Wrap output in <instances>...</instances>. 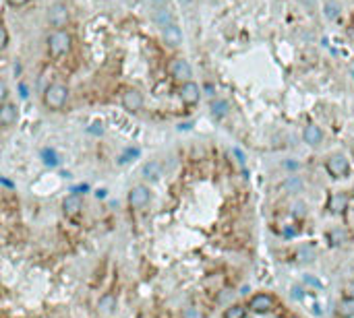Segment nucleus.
Returning <instances> with one entry per match:
<instances>
[{
  "instance_id": "25",
  "label": "nucleus",
  "mask_w": 354,
  "mask_h": 318,
  "mask_svg": "<svg viewBox=\"0 0 354 318\" xmlns=\"http://www.w3.org/2000/svg\"><path fill=\"white\" fill-rule=\"evenodd\" d=\"M330 240H332V244H342V242H346V234L342 229H333L330 234Z\"/></svg>"
},
{
  "instance_id": "37",
  "label": "nucleus",
  "mask_w": 354,
  "mask_h": 318,
  "mask_svg": "<svg viewBox=\"0 0 354 318\" xmlns=\"http://www.w3.org/2000/svg\"><path fill=\"white\" fill-rule=\"evenodd\" d=\"M292 318H296V316H292Z\"/></svg>"
},
{
  "instance_id": "14",
  "label": "nucleus",
  "mask_w": 354,
  "mask_h": 318,
  "mask_svg": "<svg viewBox=\"0 0 354 318\" xmlns=\"http://www.w3.org/2000/svg\"><path fill=\"white\" fill-rule=\"evenodd\" d=\"M153 19H155V23H158L162 29L168 27V25H174V15H172V11H170V8H166V6L155 8Z\"/></svg>"
},
{
  "instance_id": "12",
  "label": "nucleus",
  "mask_w": 354,
  "mask_h": 318,
  "mask_svg": "<svg viewBox=\"0 0 354 318\" xmlns=\"http://www.w3.org/2000/svg\"><path fill=\"white\" fill-rule=\"evenodd\" d=\"M17 122V108L13 103H2V108H0V124L4 128L13 126Z\"/></svg>"
},
{
  "instance_id": "10",
  "label": "nucleus",
  "mask_w": 354,
  "mask_h": 318,
  "mask_svg": "<svg viewBox=\"0 0 354 318\" xmlns=\"http://www.w3.org/2000/svg\"><path fill=\"white\" fill-rule=\"evenodd\" d=\"M81 207H83V200H81V197H79L77 192L68 194V197L62 200V209H64V213H66L68 217H75V215L81 211Z\"/></svg>"
},
{
  "instance_id": "33",
  "label": "nucleus",
  "mask_w": 354,
  "mask_h": 318,
  "mask_svg": "<svg viewBox=\"0 0 354 318\" xmlns=\"http://www.w3.org/2000/svg\"><path fill=\"white\" fill-rule=\"evenodd\" d=\"M21 97H27V87L21 85Z\"/></svg>"
},
{
  "instance_id": "34",
  "label": "nucleus",
  "mask_w": 354,
  "mask_h": 318,
  "mask_svg": "<svg viewBox=\"0 0 354 318\" xmlns=\"http://www.w3.org/2000/svg\"><path fill=\"white\" fill-rule=\"evenodd\" d=\"M96 197H98V199H104V197H106V190H100V192H96Z\"/></svg>"
},
{
  "instance_id": "9",
  "label": "nucleus",
  "mask_w": 354,
  "mask_h": 318,
  "mask_svg": "<svg viewBox=\"0 0 354 318\" xmlns=\"http://www.w3.org/2000/svg\"><path fill=\"white\" fill-rule=\"evenodd\" d=\"M271 306H273V299H271V296H267V294H257L251 299V310L253 312H259V314L270 312Z\"/></svg>"
},
{
  "instance_id": "4",
  "label": "nucleus",
  "mask_w": 354,
  "mask_h": 318,
  "mask_svg": "<svg viewBox=\"0 0 354 318\" xmlns=\"http://www.w3.org/2000/svg\"><path fill=\"white\" fill-rule=\"evenodd\" d=\"M48 23L56 29H62L68 25V6L64 2H56L48 11Z\"/></svg>"
},
{
  "instance_id": "11",
  "label": "nucleus",
  "mask_w": 354,
  "mask_h": 318,
  "mask_svg": "<svg viewBox=\"0 0 354 318\" xmlns=\"http://www.w3.org/2000/svg\"><path fill=\"white\" fill-rule=\"evenodd\" d=\"M162 35H164V41L168 43V46L172 48H176L183 43V33H180V29L176 27V23L174 25H168V27H164L162 29Z\"/></svg>"
},
{
  "instance_id": "29",
  "label": "nucleus",
  "mask_w": 354,
  "mask_h": 318,
  "mask_svg": "<svg viewBox=\"0 0 354 318\" xmlns=\"http://www.w3.org/2000/svg\"><path fill=\"white\" fill-rule=\"evenodd\" d=\"M292 209H294V211H292L294 215H298V217H303V215H305V205H303V202H298V205H294Z\"/></svg>"
},
{
  "instance_id": "3",
  "label": "nucleus",
  "mask_w": 354,
  "mask_h": 318,
  "mask_svg": "<svg viewBox=\"0 0 354 318\" xmlns=\"http://www.w3.org/2000/svg\"><path fill=\"white\" fill-rule=\"evenodd\" d=\"M325 167L327 172H330L333 178H344V176L348 174L350 165H348V157L342 155V153H335V155H330L325 161Z\"/></svg>"
},
{
  "instance_id": "7",
  "label": "nucleus",
  "mask_w": 354,
  "mask_h": 318,
  "mask_svg": "<svg viewBox=\"0 0 354 318\" xmlns=\"http://www.w3.org/2000/svg\"><path fill=\"white\" fill-rule=\"evenodd\" d=\"M149 202V188L147 186H135L128 192V205L133 209H141Z\"/></svg>"
},
{
  "instance_id": "18",
  "label": "nucleus",
  "mask_w": 354,
  "mask_h": 318,
  "mask_svg": "<svg viewBox=\"0 0 354 318\" xmlns=\"http://www.w3.org/2000/svg\"><path fill=\"white\" fill-rule=\"evenodd\" d=\"M338 314H340L342 318H350V316H354V298L342 299V302L338 304Z\"/></svg>"
},
{
  "instance_id": "1",
  "label": "nucleus",
  "mask_w": 354,
  "mask_h": 318,
  "mask_svg": "<svg viewBox=\"0 0 354 318\" xmlns=\"http://www.w3.org/2000/svg\"><path fill=\"white\" fill-rule=\"evenodd\" d=\"M71 35L68 31L64 29H56L54 33L48 35V56L52 60H58L62 58L64 54H68V50H71Z\"/></svg>"
},
{
  "instance_id": "32",
  "label": "nucleus",
  "mask_w": 354,
  "mask_h": 318,
  "mask_svg": "<svg viewBox=\"0 0 354 318\" xmlns=\"http://www.w3.org/2000/svg\"><path fill=\"white\" fill-rule=\"evenodd\" d=\"M292 296L300 299V298H303V289H300V287H294V289H292Z\"/></svg>"
},
{
  "instance_id": "31",
  "label": "nucleus",
  "mask_w": 354,
  "mask_h": 318,
  "mask_svg": "<svg viewBox=\"0 0 354 318\" xmlns=\"http://www.w3.org/2000/svg\"><path fill=\"white\" fill-rule=\"evenodd\" d=\"M6 2L11 4V6H23V4H27L29 0H6Z\"/></svg>"
},
{
  "instance_id": "24",
  "label": "nucleus",
  "mask_w": 354,
  "mask_h": 318,
  "mask_svg": "<svg viewBox=\"0 0 354 318\" xmlns=\"http://www.w3.org/2000/svg\"><path fill=\"white\" fill-rule=\"evenodd\" d=\"M338 15H340V6L332 2V0H327L325 2V17L327 19H338Z\"/></svg>"
},
{
  "instance_id": "16",
  "label": "nucleus",
  "mask_w": 354,
  "mask_h": 318,
  "mask_svg": "<svg viewBox=\"0 0 354 318\" xmlns=\"http://www.w3.org/2000/svg\"><path fill=\"white\" fill-rule=\"evenodd\" d=\"M143 176L147 180H160V176H162V165L158 161H149V163H145L143 165Z\"/></svg>"
},
{
  "instance_id": "28",
  "label": "nucleus",
  "mask_w": 354,
  "mask_h": 318,
  "mask_svg": "<svg viewBox=\"0 0 354 318\" xmlns=\"http://www.w3.org/2000/svg\"><path fill=\"white\" fill-rule=\"evenodd\" d=\"M137 155H139V149H128L123 155V159H120V163H125V161H128V157H137Z\"/></svg>"
},
{
  "instance_id": "36",
  "label": "nucleus",
  "mask_w": 354,
  "mask_h": 318,
  "mask_svg": "<svg viewBox=\"0 0 354 318\" xmlns=\"http://www.w3.org/2000/svg\"><path fill=\"white\" fill-rule=\"evenodd\" d=\"M352 194H354V186H352Z\"/></svg>"
},
{
  "instance_id": "21",
  "label": "nucleus",
  "mask_w": 354,
  "mask_h": 318,
  "mask_svg": "<svg viewBox=\"0 0 354 318\" xmlns=\"http://www.w3.org/2000/svg\"><path fill=\"white\" fill-rule=\"evenodd\" d=\"M298 262H311L315 258V250L313 246H303V248H298V254H296Z\"/></svg>"
},
{
  "instance_id": "23",
  "label": "nucleus",
  "mask_w": 354,
  "mask_h": 318,
  "mask_svg": "<svg viewBox=\"0 0 354 318\" xmlns=\"http://www.w3.org/2000/svg\"><path fill=\"white\" fill-rule=\"evenodd\" d=\"M42 157H44L46 165H50V167L58 165V155L54 153V149H44V151H42Z\"/></svg>"
},
{
  "instance_id": "13",
  "label": "nucleus",
  "mask_w": 354,
  "mask_h": 318,
  "mask_svg": "<svg viewBox=\"0 0 354 318\" xmlns=\"http://www.w3.org/2000/svg\"><path fill=\"white\" fill-rule=\"evenodd\" d=\"M348 207V197L344 192H338V194H332L330 202H327V209L332 211V213H344V209Z\"/></svg>"
},
{
  "instance_id": "22",
  "label": "nucleus",
  "mask_w": 354,
  "mask_h": 318,
  "mask_svg": "<svg viewBox=\"0 0 354 318\" xmlns=\"http://www.w3.org/2000/svg\"><path fill=\"white\" fill-rule=\"evenodd\" d=\"M247 316V310L245 306H230L226 312H224V318H245Z\"/></svg>"
},
{
  "instance_id": "2",
  "label": "nucleus",
  "mask_w": 354,
  "mask_h": 318,
  "mask_svg": "<svg viewBox=\"0 0 354 318\" xmlns=\"http://www.w3.org/2000/svg\"><path fill=\"white\" fill-rule=\"evenodd\" d=\"M68 99V89H66V85L62 83H52L46 87V91H44V105L48 110L52 112H58V110H62L64 108V103Z\"/></svg>"
},
{
  "instance_id": "20",
  "label": "nucleus",
  "mask_w": 354,
  "mask_h": 318,
  "mask_svg": "<svg viewBox=\"0 0 354 318\" xmlns=\"http://www.w3.org/2000/svg\"><path fill=\"white\" fill-rule=\"evenodd\" d=\"M211 114H213V116H218V118L226 116V114H228V103L224 99H213L211 101Z\"/></svg>"
},
{
  "instance_id": "17",
  "label": "nucleus",
  "mask_w": 354,
  "mask_h": 318,
  "mask_svg": "<svg viewBox=\"0 0 354 318\" xmlns=\"http://www.w3.org/2000/svg\"><path fill=\"white\" fill-rule=\"evenodd\" d=\"M98 308H100V312H104V314H110V312L116 308V298L112 296V294L102 296V298H100V304H98Z\"/></svg>"
},
{
  "instance_id": "35",
  "label": "nucleus",
  "mask_w": 354,
  "mask_h": 318,
  "mask_svg": "<svg viewBox=\"0 0 354 318\" xmlns=\"http://www.w3.org/2000/svg\"><path fill=\"white\" fill-rule=\"evenodd\" d=\"M348 294H350V298H354V283L350 285V289H348Z\"/></svg>"
},
{
  "instance_id": "6",
  "label": "nucleus",
  "mask_w": 354,
  "mask_h": 318,
  "mask_svg": "<svg viewBox=\"0 0 354 318\" xmlns=\"http://www.w3.org/2000/svg\"><path fill=\"white\" fill-rule=\"evenodd\" d=\"M180 99H183V103L187 105H195L197 101H199V95H201V89H199V85L193 83V81H187L183 83V87H180Z\"/></svg>"
},
{
  "instance_id": "30",
  "label": "nucleus",
  "mask_w": 354,
  "mask_h": 318,
  "mask_svg": "<svg viewBox=\"0 0 354 318\" xmlns=\"http://www.w3.org/2000/svg\"><path fill=\"white\" fill-rule=\"evenodd\" d=\"M6 97H8V89H6V83H2L0 85V99H2V103H8Z\"/></svg>"
},
{
  "instance_id": "8",
  "label": "nucleus",
  "mask_w": 354,
  "mask_h": 318,
  "mask_svg": "<svg viewBox=\"0 0 354 318\" xmlns=\"http://www.w3.org/2000/svg\"><path fill=\"white\" fill-rule=\"evenodd\" d=\"M123 108L126 112H139L143 108V95L137 89H126L123 93Z\"/></svg>"
},
{
  "instance_id": "15",
  "label": "nucleus",
  "mask_w": 354,
  "mask_h": 318,
  "mask_svg": "<svg viewBox=\"0 0 354 318\" xmlns=\"http://www.w3.org/2000/svg\"><path fill=\"white\" fill-rule=\"evenodd\" d=\"M305 143H309V145H319L321 143V139H323V132H321V128L319 126H315V124H309L307 128H305Z\"/></svg>"
},
{
  "instance_id": "26",
  "label": "nucleus",
  "mask_w": 354,
  "mask_h": 318,
  "mask_svg": "<svg viewBox=\"0 0 354 318\" xmlns=\"http://www.w3.org/2000/svg\"><path fill=\"white\" fill-rule=\"evenodd\" d=\"M183 318H203V312L199 308H187L183 312Z\"/></svg>"
},
{
  "instance_id": "19",
  "label": "nucleus",
  "mask_w": 354,
  "mask_h": 318,
  "mask_svg": "<svg viewBox=\"0 0 354 318\" xmlns=\"http://www.w3.org/2000/svg\"><path fill=\"white\" fill-rule=\"evenodd\" d=\"M282 188L286 190L288 194H292V192H298L300 188H303V180H300L298 176H290V178H288L286 182L282 184Z\"/></svg>"
},
{
  "instance_id": "27",
  "label": "nucleus",
  "mask_w": 354,
  "mask_h": 318,
  "mask_svg": "<svg viewBox=\"0 0 354 318\" xmlns=\"http://www.w3.org/2000/svg\"><path fill=\"white\" fill-rule=\"evenodd\" d=\"M0 33H2V43H0V48H2V52H4L8 48V29L4 27V25L0 27Z\"/></svg>"
},
{
  "instance_id": "5",
  "label": "nucleus",
  "mask_w": 354,
  "mask_h": 318,
  "mask_svg": "<svg viewBox=\"0 0 354 318\" xmlns=\"http://www.w3.org/2000/svg\"><path fill=\"white\" fill-rule=\"evenodd\" d=\"M168 70H170V75L174 77L176 81H183V83L191 81V77H193V68H191V64H188L185 58L172 60L170 66H168Z\"/></svg>"
}]
</instances>
